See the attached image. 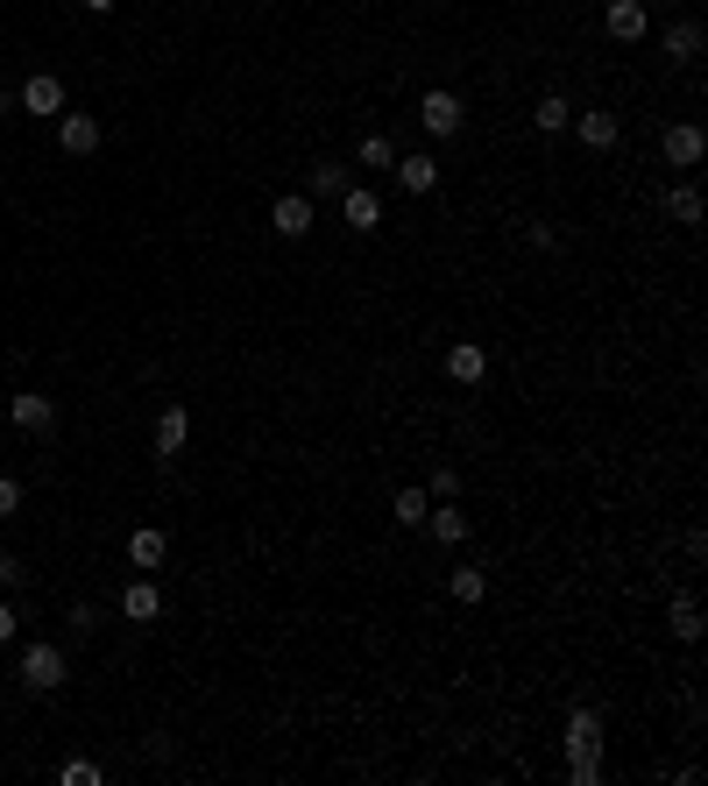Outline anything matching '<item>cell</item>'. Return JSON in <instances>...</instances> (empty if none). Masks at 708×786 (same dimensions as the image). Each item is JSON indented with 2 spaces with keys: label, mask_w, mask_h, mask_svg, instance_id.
<instances>
[{
  "label": "cell",
  "mask_w": 708,
  "mask_h": 786,
  "mask_svg": "<svg viewBox=\"0 0 708 786\" xmlns=\"http://www.w3.org/2000/svg\"><path fill=\"white\" fill-rule=\"evenodd\" d=\"M65 673H71V659H65V645H22V687L28 694H57L65 687Z\"/></svg>",
  "instance_id": "1"
},
{
  "label": "cell",
  "mask_w": 708,
  "mask_h": 786,
  "mask_svg": "<svg viewBox=\"0 0 708 786\" xmlns=\"http://www.w3.org/2000/svg\"><path fill=\"white\" fill-rule=\"evenodd\" d=\"M461 120H468V107H461V93H446V85H432V93L418 100V128L440 135V142H446V135H461Z\"/></svg>",
  "instance_id": "2"
},
{
  "label": "cell",
  "mask_w": 708,
  "mask_h": 786,
  "mask_svg": "<svg viewBox=\"0 0 708 786\" xmlns=\"http://www.w3.org/2000/svg\"><path fill=\"white\" fill-rule=\"evenodd\" d=\"M269 227H277L283 241H305L312 227H320V206H312L305 192H283V199H269Z\"/></svg>",
  "instance_id": "3"
},
{
  "label": "cell",
  "mask_w": 708,
  "mask_h": 786,
  "mask_svg": "<svg viewBox=\"0 0 708 786\" xmlns=\"http://www.w3.org/2000/svg\"><path fill=\"white\" fill-rule=\"evenodd\" d=\"M659 157H666L673 171H695V163L708 157V135L695 128V120H673V128L659 135Z\"/></svg>",
  "instance_id": "4"
},
{
  "label": "cell",
  "mask_w": 708,
  "mask_h": 786,
  "mask_svg": "<svg viewBox=\"0 0 708 786\" xmlns=\"http://www.w3.org/2000/svg\"><path fill=\"white\" fill-rule=\"evenodd\" d=\"M8 426L14 432H50L57 426V404L43 397V390H14V397H8Z\"/></svg>",
  "instance_id": "5"
},
{
  "label": "cell",
  "mask_w": 708,
  "mask_h": 786,
  "mask_svg": "<svg viewBox=\"0 0 708 786\" xmlns=\"http://www.w3.org/2000/svg\"><path fill=\"white\" fill-rule=\"evenodd\" d=\"M120 616H128V624H156V616H163V588H156V574H135V581L120 588Z\"/></svg>",
  "instance_id": "6"
},
{
  "label": "cell",
  "mask_w": 708,
  "mask_h": 786,
  "mask_svg": "<svg viewBox=\"0 0 708 786\" xmlns=\"http://www.w3.org/2000/svg\"><path fill=\"white\" fill-rule=\"evenodd\" d=\"M14 100H22V114H65V79H57V71H36V79L14 85Z\"/></svg>",
  "instance_id": "7"
},
{
  "label": "cell",
  "mask_w": 708,
  "mask_h": 786,
  "mask_svg": "<svg viewBox=\"0 0 708 786\" xmlns=\"http://www.w3.org/2000/svg\"><path fill=\"white\" fill-rule=\"evenodd\" d=\"M334 206H340V220H348L355 234H375V227H383V199H375L369 185H348V192H340Z\"/></svg>",
  "instance_id": "8"
},
{
  "label": "cell",
  "mask_w": 708,
  "mask_h": 786,
  "mask_svg": "<svg viewBox=\"0 0 708 786\" xmlns=\"http://www.w3.org/2000/svg\"><path fill=\"white\" fill-rule=\"evenodd\" d=\"M397 185L411 192V199L440 192V157H432V149H411V157H397Z\"/></svg>",
  "instance_id": "9"
},
{
  "label": "cell",
  "mask_w": 708,
  "mask_h": 786,
  "mask_svg": "<svg viewBox=\"0 0 708 786\" xmlns=\"http://www.w3.org/2000/svg\"><path fill=\"white\" fill-rule=\"evenodd\" d=\"M567 759H602V708H574L567 716Z\"/></svg>",
  "instance_id": "10"
},
{
  "label": "cell",
  "mask_w": 708,
  "mask_h": 786,
  "mask_svg": "<svg viewBox=\"0 0 708 786\" xmlns=\"http://www.w3.org/2000/svg\"><path fill=\"white\" fill-rule=\"evenodd\" d=\"M185 440H191V412H185V404H163V412H156V461H177Z\"/></svg>",
  "instance_id": "11"
},
{
  "label": "cell",
  "mask_w": 708,
  "mask_h": 786,
  "mask_svg": "<svg viewBox=\"0 0 708 786\" xmlns=\"http://www.w3.org/2000/svg\"><path fill=\"white\" fill-rule=\"evenodd\" d=\"M348 185H355V171H348V163H334V157H326V163H312V171H305V199H312V206H320V199L334 206Z\"/></svg>",
  "instance_id": "12"
},
{
  "label": "cell",
  "mask_w": 708,
  "mask_h": 786,
  "mask_svg": "<svg viewBox=\"0 0 708 786\" xmlns=\"http://www.w3.org/2000/svg\"><path fill=\"white\" fill-rule=\"evenodd\" d=\"M602 22H610V36H616V43H645L652 14H645V0H610V14H602Z\"/></svg>",
  "instance_id": "13"
},
{
  "label": "cell",
  "mask_w": 708,
  "mask_h": 786,
  "mask_svg": "<svg viewBox=\"0 0 708 786\" xmlns=\"http://www.w3.org/2000/svg\"><path fill=\"white\" fill-rule=\"evenodd\" d=\"M57 142H65V157H93L100 149V114H65L57 120Z\"/></svg>",
  "instance_id": "14"
},
{
  "label": "cell",
  "mask_w": 708,
  "mask_h": 786,
  "mask_svg": "<svg viewBox=\"0 0 708 786\" xmlns=\"http://www.w3.org/2000/svg\"><path fill=\"white\" fill-rule=\"evenodd\" d=\"M446 375H454V383H481V375H489V347L454 340V347H446Z\"/></svg>",
  "instance_id": "15"
},
{
  "label": "cell",
  "mask_w": 708,
  "mask_h": 786,
  "mask_svg": "<svg viewBox=\"0 0 708 786\" xmlns=\"http://www.w3.org/2000/svg\"><path fill=\"white\" fill-rule=\"evenodd\" d=\"M701 43H708V28L695 22V14H687V22H673V28H666V65H695Z\"/></svg>",
  "instance_id": "16"
},
{
  "label": "cell",
  "mask_w": 708,
  "mask_h": 786,
  "mask_svg": "<svg viewBox=\"0 0 708 786\" xmlns=\"http://www.w3.org/2000/svg\"><path fill=\"white\" fill-rule=\"evenodd\" d=\"M163 553H171V539H163L156 524H142V532L128 539V567H135V574H156V567H163Z\"/></svg>",
  "instance_id": "17"
},
{
  "label": "cell",
  "mask_w": 708,
  "mask_h": 786,
  "mask_svg": "<svg viewBox=\"0 0 708 786\" xmlns=\"http://www.w3.org/2000/svg\"><path fill=\"white\" fill-rule=\"evenodd\" d=\"M426 532L440 539V546H461V539H468L475 524H468V510H454V504H432V510H426Z\"/></svg>",
  "instance_id": "18"
},
{
  "label": "cell",
  "mask_w": 708,
  "mask_h": 786,
  "mask_svg": "<svg viewBox=\"0 0 708 786\" xmlns=\"http://www.w3.org/2000/svg\"><path fill=\"white\" fill-rule=\"evenodd\" d=\"M659 213H666L673 227H695L701 220V192L695 185H666V192H659Z\"/></svg>",
  "instance_id": "19"
},
{
  "label": "cell",
  "mask_w": 708,
  "mask_h": 786,
  "mask_svg": "<svg viewBox=\"0 0 708 786\" xmlns=\"http://www.w3.org/2000/svg\"><path fill=\"white\" fill-rule=\"evenodd\" d=\"M567 128L581 135V149H616V135H624V128H616V114H574Z\"/></svg>",
  "instance_id": "20"
},
{
  "label": "cell",
  "mask_w": 708,
  "mask_h": 786,
  "mask_svg": "<svg viewBox=\"0 0 708 786\" xmlns=\"http://www.w3.org/2000/svg\"><path fill=\"white\" fill-rule=\"evenodd\" d=\"M355 163H361V171H397V142H390V135H383V128H375V135H361V149H355Z\"/></svg>",
  "instance_id": "21"
},
{
  "label": "cell",
  "mask_w": 708,
  "mask_h": 786,
  "mask_svg": "<svg viewBox=\"0 0 708 786\" xmlns=\"http://www.w3.org/2000/svg\"><path fill=\"white\" fill-rule=\"evenodd\" d=\"M666 624H673V638H681V645H695V638H701V602H695V596H673Z\"/></svg>",
  "instance_id": "22"
},
{
  "label": "cell",
  "mask_w": 708,
  "mask_h": 786,
  "mask_svg": "<svg viewBox=\"0 0 708 786\" xmlns=\"http://www.w3.org/2000/svg\"><path fill=\"white\" fill-rule=\"evenodd\" d=\"M567 120H574V107H567L560 93H546V100L532 107V128H538V135H567Z\"/></svg>",
  "instance_id": "23"
},
{
  "label": "cell",
  "mask_w": 708,
  "mask_h": 786,
  "mask_svg": "<svg viewBox=\"0 0 708 786\" xmlns=\"http://www.w3.org/2000/svg\"><path fill=\"white\" fill-rule=\"evenodd\" d=\"M426 510H432L426 489H397V496H390V518H397V524H426Z\"/></svg>",
  "instance_id": "24"
},
{
  "label": "cell",
  "mask_w": 708,
  "mask_h": 786,
  "mask_svg": "<svg viewBox=\"0 0 708 786\" xmlns=\"http://www.w3.org/2000/svg\"><path fill=\"white\" fill-rule=\"evenodd\" d=\"M446 588H454V602H489V574H481V567H454V581H446Z\"/></svg>",
  "instance_id": "25"
},
{
  "label": "cell",
  "mask_w": 708,
  "mask_h": 786,
  "mask_svg": "<svg viewBox=\"0 0 708 786\" xmlns=\"http://www.w3.org/2000/svg\"><path fill=\"white\" fill-rule=\"evenodd\" d=\"M426 496H432V504H454V496H461V467H432Z\"/></svg>",
  "instance_id": "26"
},
{
  "label": "cell",
  "mask_w": 708,
  "mask_h": 786,
  "mask_svg": "<svg viewBox=\"0 0 708 786\" xmlns=\"http://www.w3.org/2000/svg\"><path fill=\"white\" fill-rule=\"evenodd\" d=\"M57 779H65V786H100V765H93V759H71Z\"/></svg>",
  "instance_id": "27"
},
{
  "label": "cell",
  "mask_w": 708,
  "mask_h": 786,
  "mask_svg": "<svg viewBox=\"0 0 708 786\" xmlns=\"http://www.w3.org/2000/svg\"><path fill=\"white\" fill-rule=\"evenodd\" d=\"M524 241L546 255V248H560V227H553V220H532V227H524Z\"/></svg>",
  "instance_id": "28"
},
{
  "label": "cell",
  "mask_w": 708,
  "mask_h": 786,
  "mask_svg": "<svg viewBox=\"0 0 708 786\" xmlns=\"http://www.w3.org/2000/svg\"><path fill=\"white\" fill-rule=\"evenodd\" d=\"M14 510H22V482L0 475V518H14Z\"/></svg>",
  "instance_id": "29"
},
{
  "label": "cell",
  "mask_w": 708,
  "mask_h": 786,
  "mask_svg": "<svg viewBox=\"0 0 708 786\" xmlns=\"http://www.w3.org/2000/svg\"><path fill=\"white\" fill-rule=\"evenodd\" d=\"M14 631H22V616H14V602L0 596V645H14Z\"/></svg>",
  "instance_id": "30"
},
{
  "label": "cell",
  "mask_w": 708,
  "mask_h": 786,
  "mask_svg": "<svg viewBox=\"0 0 708 786\" xmlns=\"http://www.w3.org/2000/svg\"><path fill=\"white\" fill-rule=\"evenodd\" d=\"M567 765H574V786H595L602 779V759H567Z\"/></svg>",
  "instance_id": "31"
},
{
  "label": "cell",
  "mask_w": 708,
  "mask_h": 786,
  "mask_svg": "<svg viewBox=\"0 0 708 786\" xmlns=\"http://www.w3.org/2000/svg\"><path fill=\"white\" fill-rule=\"evenodd\" d=\"M22 574H28V567L14 560V553H0V588H22Z\"/></svg>",
  "instance_id": "32"
},
{
  "label": "cell",
  "mask_w": 708,
  "mask_h": 786,
  "mask_svg": "<svg viewBox=\"0 0 708 786\" xmlns=\"http://www.w3.org/2000/svg\"><path fill=\"white\" fill-rule=\"evenodd\" d=\"M85 8H93V14H114V8H120V0H85Z\"/></svg>",
  "instance_id": "33"
}]
</instances>
